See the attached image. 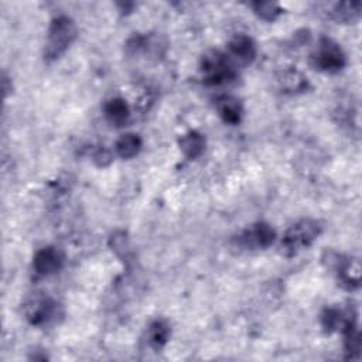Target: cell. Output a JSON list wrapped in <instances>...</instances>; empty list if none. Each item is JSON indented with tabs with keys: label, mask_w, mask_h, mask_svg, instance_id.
Returning <instances> with one entry per match:
<instances>
[{
	"label": "cell",
	"mask_w": 362,
	"mask_h": 362,
	"mask_svg": "<svg viewBox=\"0 0 362 362\" xmlns=\"http://www.w3.org/2000/svg\"><path fill=\"white\" fill-rule=\"evenodd\" d=\"M76 26L74 20L68 16H58L56 17L50 27L47 34V43L44 49V57L46 60H57L60 58L74 43L76 38Z\"/></svg>",
	"instance_id": "cell-1"
},
{
	"label": "cell",
	"mask_w": 362,
	"mask_h": 362,
	"mask_svg": "<svg viewBox=\"0 0 362 362\" xmlns=\"http://www.w3.org/2000/svg\"><path fill=\"white\" fill-rule=\"evenodd\" d=\"M323 227L315 220H302L292 225L283 239H281L280 249L286 256L297 255L300 251L307 249L314 240L320 236Z\"/></svg>",
	"instance_id": "cell-2"
},
{
	"label": "cell",
	"mask_w": 362,
	"mask_h": 362,
	"mask_svg": "<svg viewBox=\"0 0 362 362\" xmlns=\"http://www.w3.org/2000/svg\"><path fill=\"white\" fill-rule=\"evenodd\" d=\"M310 64L321 72L337 74L345 67L347 58L334 40L323 37L310 57Z\"/></svg>",
	"instance_id": "cell-3"
},
{
	"label": "cell",
	"mask_w": 362,
	"mask_h": 362,
	"mask_svg": "<svg viewBox=\"0 0 362 362\" xmlns=\"http://www.w3.org/2000/svg\"><path fill=\"white\" fill-rule=\"evenodd\" d=\"M201 72L207 85H222L235 78V67L228 56L211 51L201 61Z\"/></svg>",
	"instance_id": "cell-4"
},
{
	"label": "cell",
	"mask_w": 362,
	"mask_h": 362,
	"mask_svg": "<svg viewBox=\"0 0 362 362\" xmlns=\"http://www.w3.org/2000/svg\"><path fill=\"white\" fill-rule=\"evenodd\" d=\"M276 239L274 229L265 222H258L238 236V244L245 249H266Z\"/></svg>",
	"instance_id": "cell-5"
},
{
	"label": "cell",
	"mask_w": 362,
	"mask_h": 362,
	"mask_svg": "<svg viewBox=\"0 0 362 362\" xmlns=\"http://www.w3.org/2000/svg\"><path fill=\"white\" fill-rule=\"evenodd\" d=\"M57 304L47 296L34 295L24 306L27 320L34 326H42L50 321L56 314Z\"/></svg>",
	"instance_id": "cell-6"
},
{
	"label": "cell",
	"mask_w": 362,
	"mask_h": 362,
	"mask_svg": "<svg viewBox=\"0 0 362 362\" xmlns=\"http://www.w3.org/2000/svg\"><path fill=\"white\" fill-rule=\"evenodd\" d=\"M336 261H329L330 266L334 265L338 276L340 285L347 290H355L359 288V280H361V265L358 259L354 258H343L337 254H334Z\"/></svg>",
	"instance_id": "cell-7"
},
{
	"label": "cell",
	"mask_w": 362,
	"mask_h": 362,
	"mask_svg": "<svg viewBox=\"0 0 362 362\" xmlns=\"http://www.w3.org/2000/svg\"><path fill=\"white\" fill-rule=\"evenodd\" d=\"M64 254L58 248L47 247L35 254L33 259V268L40 276H50L60 272L64 266Z\"/></svg>",
	"instance_id": "cell-8"
},
{
	"label": "cell",
	"mask_w": 362,
	"mask_h": 362,
	"mask_svg": "<svg viewBox=\"0 0 362 362\" xmlns=\"http://www.w3.org/2000/svg\"><path fill=\"white\" fill-rule=\"evenodd\" d=\"M229 60L239 64H249L256 57V44L254 40L245 34L235 35L229 43Z\"/></svg>",
	"instance_id": "cell-9"
},
{
	"label": "cell",
	"mask_w": 362,
	"mask_h": 362,
	"mask_svg": "<svg viewBox=\"0 0 362 362\" xmlns=\"http://www.w3.org/2000/svg\"><path fill=\"white\" fill-rule=\"evenodd\" d=\"M104 112L108 122L116 128L125 126L131 117V109L122 98L109 99L104 106Z\"/></svg>",
	"instance_id": "cell-10"
},
{
	"label": "cell",
	"mask_w": 362,
	"mask_h": 362,
	"mask_svg": "<svg viewBox=\"0 0 362 362\" xmlns=\"http://www.w3.org/2000/svg\"><path fill=\"white\" fill-rule=\"evenodd\" d=\"M217 110L228 125H238L242 119L244 109L240 102L233 97H222L217 101Z\"/></svg>",
	"instance_id": "cell-11"
},
{
	"label": "cell",
	"mask_w": 362,
	"mask_h": 362,
	"mask_svg": "<svg viewBox=\"0 0 362 362\" xmlns=\"http://www.w3.org/2000/svg\"><path fill=\"white\" fill-rule=\"evenodd\" d=\"M179 145H180V149L184 153V156L190 160L198 158L206 150L204 136L195 131H191V132H187L186 135H183L181 139L179 140Z\"/></svg>",
	"instance_id": "cell-12"
},
{
	"label": "cell",
	"mask_w": 362,
	"mask_h": 362,
	"mask_svg": "<svg viewBox=\"0 0 362 362\" xmlns=\"http://www.w3.org/2000/svg\"><path fill=\"white\" fill-rule=\"evenodd\" d=\"M146 338H147L146 340L147 344L151 348L154 349L163 348L170 338V326L163 320L153 321L146 331Z\"/></svg>",
	"instance_id": "cell-13"
},
{
	"label": "cell",
	"mask_w": 362,
	"mask_h": 362,
	"mask_svg": "<svg viewBox=\"0 0 362 362\" xmlns=\"http://www.w3.org/2000/svg\"><path fill=\"white\" fill-rule=\"evenodd\" d=\"M142 146H143V142L139 138V135L126 133L117 139V142L115 145V150L119 157L132 158L139 154V151L142 150Z\"/></svg>",
	"instance_id": "cell-14"
},
{
	"label": "cell",
	"mask_w": 362,
	"mask_h": 362,
	"mask_svg": "<svg viewBox=\"0 0 362 362\" xmlns=\"http://www.w3.org/2000/svg\"><path fill=\"white\" fill-rule=\"evenodd\" d=\"M361 3L359 2H343L334 5L331 17L338 23H354L361 16Z\"/></svg>",
	"instance_id": "cell-15"
},
{
	"label": "cell",
	"mask_w": 362,
	"mask_h": 362,
	"mask_svg": "<svg viewBox=\"0 0 362 362\" xmlns=\"http://www.w3.org/2000/svg\"><path fill=\"white\" fill-rule=\"evenodd\" d=\"M279 83L281 84V88L288 92H302L308 85L307 78L297 69H288L281 72Z\"/></svg>",
	"instance_id": "cell-16"
},
{
	"label": "cell",
	"mask_w": 362,
	"mask_h": 362,
	"mask_svg": "<svg viewBox=\"0 0 362 362\" xmlns=\"http://www.w3.org/2000/svg\"><path fill=\"white\" fill-rule=\"evenodd\" d=\"M348 311H341L334 307L326 308L324 313L321 314V326H323V329L327 333H333L337 331L338 329H343L345 324V320L348 317Z\"/></svg>",
	"instance_id": "cell-17"
},
{
	"label": "cell",
	"mask_w": 362,
	"mask_h": 362,
	"mask_svg": "<svg viewBox=\"0 0 362 362\" xmlns=\"http://www.w3.org/2000/svg\"><path fill=\"white\" fill-rule=\"evenodd\" d=\"M252 8L254 12L265 22H274L281 15L280 6L272 2H255L252 3Z\"/></svg>",
	"instance_id": "cell-18"
},
{
	"label": "cell",
	"mask_w": 362,
	"mask_h": 362,
	"mask_svg": "<svg viewBox=\"0 0 362 362\" xmlns=\"http://www.w3.org/2000/svg\"><path fill=\"white\" fill-rule=\"evenodd\" d=\"M94 160H95V163L98 166L104 167V166H106V165H109L112 162V154L108 150H105V149H99L94 154Z\"/></svg>",
	"instance_id": "cell-19"
}]
</instances>
